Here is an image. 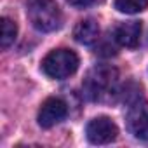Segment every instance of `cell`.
Here are the masks:
<instances>
[{"label":"cell","mask_w":148,"mask_h":148,"mask_svg":"<svg viewBox=\"0 0 148 148\" xmlns=\"http://www.w3.org/2000/svg\"><path fill=\"white\" fill-rule=\"evenodd\" d=\"M0 42H2V47L7 49L9 45L14 44L16 35H18V25L11 19V18H2V23H0Z\"/></svg>","instance_id":"9c48e42d"},{"label":"cell","mask_w":148,"mask_h":148,"mask_svg":"<svg viewBox=\"0 0 148 148\" xmlns=\"http://www.w3.org/2000/svg\"><path fill=\"white\" fill-rule=\"evenodd\" d=\"M68 115V106L63 99L59 98H49L42 103L40 110H38V124L45 129L59 124L61 120H64V117Z\"/></svg>","instance_id":"8992f818"},{"label":"cell","mask_w":148,"mask_h":148,"mask_svg":"<svg viewBox=\"0 0 148 148\" xmlns=\"http://www.w3.org/2000/svg\"><path fill=\"white\" fill-rule=\"evenodd\" d=\"M66 2L70 4V5H73V7H79V9H84V7H89V5H92L96 0H66Z\"/></svg>","instance_id":"8fae6325"},{"label":"cell","mask_w":148,"mask_h":148,"mask_svg":"<svg viewBox=\"0 0 148 148\" xmlns=\"http://www.w3.org/2000/svg\"><path fill=\"white\" fill-rule=\"evenodd\" d=\"M119 82V71L110 64H98L84 79V92L92 101H101L110 96Z\"/></svg>","instance_id":"6da1fadb"},{"label":"cell","mask_w":148,"mask_h":148,"mask_svg":"<svg viewBox=\"0 0 148 148\" xmlns=\"http://www.w3.org/2000/svg\"><path fill=\"white\" fill-rule=\"evenodd\" d=\"M26 14L30 23L40 32H54L63 21L56 0H26Z\"/></svg>","instance_id":"7a4b0ae2"},{"label":"cell","mask_w":148,"mask_h":148,"mask_svg":"<svg viewBox=\"0 0 148 148\" xmlns=\"http://www.w3.org/2000/svg\"><path fill=\"white\" fill-rule=\"evenodd\" d=\"M113 38L122 47H136L141 38V23L139 21L120 23L113 32Z\"/></svg>","instance_id":"52a82bcc"},{"label":"cell","mask_w":148,"mask_h":148,"mask_svg":"<svg viewBox=\"0 0 148 148\" xmlns=\"http://www.w3.org/2000/svg\"><path fill=\"white\" fill-rule=\"evenodd\" d=\"M79 68V56L70 51V49H56L51 51L44 61H42V70L47 77L63 80L77 71Z\"/></svg>","instance_id":"3957f363"},{"label":"cell","mask_w":148,"mask_h":148,"mask_svg":"<svg viewBox=\"0 0 148 148\" xmlns=\"http://www.w3.org/2000/svg\"><path fill=\"white\" fill-rule=\"evenodd\" d=\"M73 37L79 44L84 45H91L99 38V26L94 19H84L79 21L75 30H73Z\"/></svg>","instance_id":"ba28073f"},{"label":"cell","mask_w":148,"mask_h":148,"mask_svg":"<svg viewBox=\"0 0 148 148\" xmlns=\"http://www.w3.org/2000/svg\"><path fill=\"white\" fill-rule=\"evenodd\" d=\"M127 127L129 131L141 139H148V101L136 99L127 112Z\"/></svg>","instance_id":"5b68a950"},{"label":"cell","mask_w":148,"mask_h":148,"mask_svg":"<svg viewBox=\"0 0 148 148\" xmlns=\"http://www.w3.org/2000/svg\"><path fill=\"white\" fill-rule=\"evenodd\" d=\"M115 7L125 14H138L148 7V0H115Z\"/></svg>","instance_id":"30bf717a"},{"label":"cell","mask_w":148,"mask_h":148,"mask_svg":"<svg viewBox=\"0 0 148 148\" xmlns=\"http://www.w3.org/2000/svg\"><path fill=\"white\" fill-rule=\"evenodd\" d=\"M86 134H87V139L94 145H108L117 139L119 127L108 117H96L87 124Z\"/></svg>","instance_id":"277c9868"}]
</instances>
